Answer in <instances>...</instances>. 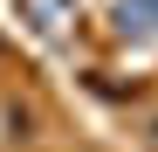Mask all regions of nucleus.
Masks as SVG:
<instances>
[{
  "mask_svg": "<svg viewBox=\"0 0 158 152\" xmlns=\"http://www.w3.org/2000/svg\"><path fill=\"white\" fill-rule=\"evenodd\" d=\"M28 138H35V111L21 104V97H7V90H0V152H21Z\"/></svg>",
  "mask_w": 158,
  "mask_h": 152,
  "instance_id": "nucleus-2",
  "label": "nucleus"
},
{
  "mask_svg": "<svg viewBox=\"0 0 158 152\" xmlns=\"http://www.w3.org/2000/svg\"><path fill=\"white\" fill-rule=\"evenodd\" d=\"M151 145H158V118H151Z\"/></svg>",
  "mask_w": 158,
  "mask_h": 152,
  "instance_id": "nucleus-4",
  "label": "nucleus"
},
{
  "mask_svg": "<svg viewBox=\"0 0 158 152\" xmlns=\"http://www.w3.org/2000/svg\"><path fill=\"white\" fill-rule=\"evenodd\" d=\"M117 28L124 35H158V0H117Z\"/></svg>",
  "mask_w": 158,
  "mask_h": 152,
  "instance_id": "nucleus-3",
  "label": "nucleus"
},
{
  "mask_svg": "<svg viewBox=\"0 0 158 152\" xmlns=\"http://www.w3.org/2000/svg\"><path fill=\"white\" fill-rule=\"evenodd\" d=\"M14 14L28 21L41 42H69L83 28V7H76V0H14Z\"/></svg>",
  "mask_w": 158,
  "mask_h": 152,
  "instance_id": "nucleus-1",
  "label": "nucleus"
}]
</instances>
